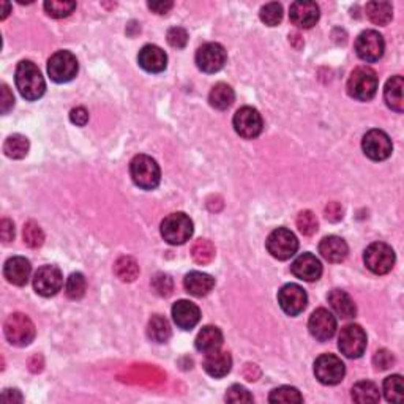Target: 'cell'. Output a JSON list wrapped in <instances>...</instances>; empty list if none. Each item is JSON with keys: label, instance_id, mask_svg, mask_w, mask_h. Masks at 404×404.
<instances>
[{"label": "cell", "instance_id": "f35d334b", "mask_svg": "<svg viewBox=\"0 0 404 404\" xmlns=\"http://www.w3.org/2000/svg\"><path fill=\"white\" fill-rule=\"evenodd\" d=\"M44 10L54 19H62L70 16L76 10V2H62V0H48L44 2Z\"/></svg>", "mask_w": 404, "mask_h": 404}, {"label": "cell", "instance_id": "4316f807", "mask_svg": "<svg viewBox=\"0 0 404 404\" xmlns=\"http://www.w3.org/2000/svg\"><path fill=\"white\" fill-rule=\"evenodd\" d=\"M403 87L404 81L401 76H394L390 78L385 84L384 89V100L387 106L390 107L392 111L395 112H403L404 111V98H403Z\"/></svg>", "mask_w": 404, "mask_h": 404}, {"label": "cell", "instance_id": "b9f144b4", "mask_svg": "<svg viewBox=\"0 0 404 404\" xmlns=\"http://www.w3.org/2000/svg\"><path fill=\"white\" fill-rule=\"evenodd\" d=\"M317 218L316 215L311 212V210H304V212H300L297 216V227L299 231L301 232L304 236H313L317 232Z\"/></svg>", "mask_w": 404, "mask_h": 404}, {"label": "cell", "instance_id": "e575fe53", "mask_svg": "<svg viewBox=\"0 0 404 404\" xmlns=\"http://www.w3.org/2000/svg\"><path fill=\"white\" fill-rule=\"evenodd\" d=\"M191 256L197 264H201V265L210 264L215 258L213 243L210 240H206V238H199V240L193 243Z\"/></svg>", "mask_w": 404, "mask_h": 404}, {"label": "cell", "instance_id": "681fc988", "mask_svg": "<svg viewBox=\"0 0 404 404\" xmlns=\"http://www.w3.org/2000/svg\"><path fill=\"white\" fill-rule=\"evenodd\" d=\"M326 218L332 223H337V221L343 220V207L340 206L338 202H330L326 207Z\"/></svg>", "mask_w": 404, "mask_h": 404}, {"label": "cell", "instance_id": "7dc6e473", "mask_svg": "<svg viewBox=\"0 0 404 404\" xmlns=\"http://www.w3.org/2000/svg\"><path fill=\"white\" fill-rule=\"evenodd\" d=\"M13 106H15V96L10 92L8 85L2 84V95H0V109H2V114H8Z\"/></svg>", "mask_w": 404, "mask_h": 404}, {"label": "cell", "instance_id": "ac0fdd59", "mask_svg": "<svg viewBox=\"0 0 404 404\" xmlns=\"http://www.w3.org/2000/svg\"><path fill=\"white\" fill-rule=\"evenodd\" d=\"M291 272L294 273V276L299 278V280L306 281V283H313V281H317L321 278L322 264L315 254L304 253L294 261L292 265H291Z\"/></svg>", "mask_w": 404, "mask_h": 404}, {"label": "cell", "instance_id": "f907efd6", "mask_svg": "<svg viewBox=\"0 0 404 404\" xmlns=\"http://www.w3.org/2000/svg\"><path fill=\"white\" fill-rule=\"evenodd\" d=\"M0 236L5 243H10L15 238V225L10 220L3 218L0 223Z\"/></svg>", "mask_w": 404, "mask_h": 404}, {"label": "cell", "instance_id": "7c38bea8", "mask_svg": "<svg viewBox=\"0 0 404 404\" xmlns=\"http://www.w3.org/2000/svg\"><path fill=\"white\" fill-rule=\"evenodd\" d=\"M362 149L373 161H384L394 152L390 136L383 130H369L362 139Z\"/></svg>", "mask_w": 404, "mask_h": 404}, {"label": "cell", "instance_id": "7a4b0ae2", "mask_svg": "<svg viewBox=\"0 0 404 404\" xmlns=\"http://www.w3.org/2000/svg\"><path fill=\"white\" fill-rule=\"evenodd\" d=\"M379 79L376 71L369 67H357L354 71L351 73L348 79V89L349 96L358 101H369L374 98L378 92Z\"/></svg>", "mask_w": 404, "mask_h": 404}, {"label": "cell", "instance_id": "484cf974", "mask_svg": "<svg viewBox=\"0 0 404 404\" xmlns=\"http://www.w3.org/2000/svg\"><path fill=\"white\" fill-rule=\"evenodd\" d=\"M327 299L332 310L341 319H351L357 315V306L348 292L341 291V289H333V291H330Z\"/></svg>", "mask_w": 404, "mask_h": 404}, {"label": "cell", "instance_id": "3957f363", "mask_svg": "<svg viewBox=\"0 0 404 404\" xmlns=\"http://www.w3.org/2000/svg\"><path fill=\"white\" fill-rule=\"evenodd\" d=\"M130 175L142 190H155L160 185L161 170L149 155H136L130 163Z\"/></svg>", "mask_w": 404, "mask_h": 404}, {"label": "cell", "instance_id": "f6af8a7d", "mask_svg": "<svg viewBox=\"0 0 404 404\" xmlns=\"http://www.w3.org/2000/svg\"><path fill=\"white\" fill-rule=\"evenodd\" d=\"M168 43L173 48H177V49L185 48L186 43H188V33H186L185 28H182V27L169 28V30H168Z\"/></svg>", "mask_w": 404, "mask_h": 404}, {"label": "cell", "instance_id": "52a82bcc", "mask_svg": "<svg viewBox=\"0 0 404 404\" xmlns=\"http://www.w3.org/2000/svg\"><path fill=\"white\" fill-rule=\"evenodd\" d=\"M267 252L278 261H288L297 253L299 240L292 231L286 227H278L267 237Z\"/></svg>", "mask_w": 404, "mask_h": 404}, {"label": "cell", "instance_id": "4dcf8cb0", "mask_svg": "<svg viewBox=\"0 0 404 404\" xmlns=\"http://www.w3.org/2000/svg\"><path fill=\"white\" fill-rule=\"evenodd\" d=\"M352 400L360 404L378 403L380 400L378 385L371 380H360L352 387Z\"/></svg>", "mask_w": 404, "mask_h": 404}, {"label": "cell", "instance_id": "277c9868", "mask_svg": "<svg viewBox=\"0 0 404 404\" xmlns=\"http://www.w3.org/2000/svg\"><path fill=\"white\" fill-rule=\"evenodd\" d=\"M3 332L10 343L18 346V348H24V346L30 344L37 335L32 319L22 315V313H15V315L7 317V321L3 324Z\"/></svg>", "mask_w": 404, "mask_h": 404}, {"label": "cell", "instance_id": "ab89813d", "mask_svg": "<svg viewBox=\"0 0 404 404\" xmlns=\"http://www.w3.org/2000/svg\"><path fill=\"white\" fill-rule=\"evenodd\" d=\"M259 18L265 26L275 27V26L280 24L281 19H283V7L276 2L267 3V5H264L263 8H261Z\"/></svg>", "mask_w": 404, "mask_h": 404}, {"label": "cell", "instance_id": "d6986e66", "mask_svg": "<svg viewBox=\"0 0 404 404\" xmlns=\"http://www.w3.org/2000/svg\"><path fill=\"white\" fill-rule=\"evenodd\" d=\"M292 24L300 28H311L319 21V7L315 2H294L289 10Z\"/></svg>", "mask_w": 404, "mask_h": 404}, {"label": "cell", "instance_id": "83f0119b", "mask_svg": "<svg viewBox=\"0 0 404 404\" xmlns=\"http://www.w3.org/2000/svg\"><path fill=\"white\" fill-rule=\"evenodd\" d=\"M221 344H223V333L215 326L204 327L196 338V349L202 354L220 349Z\"/></svg>", "mask_w": 404, "mask_h": 404}, {"label": "cell", "instance_id": "ba28073f", "mask_svg": "<svg viewBox=\"0 0 404 404\" xmlns=\"http://www.w3.org/2000/svg\"><path fill=\"white\" fill-rule=\"evenodd\" d=\"M78 59L70 51H59L48 60V75L57 84L70 82L78 75Z\"/></svg>", "mask_w": 404, "mask_h": 404}, {"label": "cell", "instance_id": "30bf717a", "mask_svg": "<svg viewBox=\"0 0 404 404\" xmlns=\"http://www.w3.org/2000/svg\"><path fill=\"white\" fill-rule=\"evenodd\" d=\"M232 125L238 136L243 139H254L263 133L264 122L258 109L252 106H243L234 114Z\"/></svg>", "mask_w": 404, "mask_h": 404}, {"label": "cell", "instance_id": "cb8c5ba5", "mask_svg": "<svg viewBox=\"0 0 404 404\" xmlns=\"http://www.w3.org/2000/svg\"><path fill=\"white\" fill-rule=\"evenodd\" d=\"M319 253L328 263H343L349 253V247L343 238L338 236L324 237L319 243Z\"/></svg>", "mask_w": 404, "mask_h": 404}, {"label": "cell", "instance_id": "8992f818", "mask_svg": "<svg viewBox=\"0 0 404 404\" xmlns=\"http://www.w3.org/2000/svg\"><path fill=\"white\" fill-rule=\"evenodd\" d=\"M363 263L374 275H385L395 265V252L387 243H371L363 253Z\"/></svg>", "mask_w": 404, "mask_h": 404}, {"label": "cell", "instance_id": "2e32d148", "mask_svg": "<svg viewBox=\"0 0 404 404\" xmlns=\"http://www.w3.org/2000/svg\"><path fill=\"white\" fill-rule=\"evenodd\" d=\"M278 304H280L281 310L289 316H297L306 308L308 304V295H306L305 289L300 288L299 284L289 283L284 284L278 292Z\"/></svg>", "mask_w": 404, "mask_h": 404}, {"label": "cell", "instance_id": "44dd1931", "mask_svg": "<svg viewBox=\"0 0 404 404\" xmlns=\"http://www.w3.org/2000/svg\"><path fill=\"white\" fill-rule=\"evenodd\" d=\"M138 62L141 68H144L149 73H161L168 67V55L160 46L155 44H146L139 51Z\"/></svg>", "mask_w": 404, "mask_h": 404}, {"label": "cell", "instance_id": "816d5d0a", "mask_svg": "<svg viewBox=\"0 0 404 404\" xmlns=\"http://www.w3.org/2000/svg\"><path fill=\"white\" fill-rule=\"evenodd\" d=\"M173 7V2H149V8L157 15H166Z\"/></svg>", "mask_w": 404, "mask_h": 404}, {"label": "cell", "instance_id": "6da1fadb", "mask_svg": "<svg viewBox=\"0 0 404 404\" xmlns=\"http://www.w3.org/2000/svg\"><path fill=\"white\" fill-rule=\"evenodd\" d=\"M15 82L22 98L27 101H35L42 98L46 92V82L39 71V68L30 60H22L16 67Z\"/></svg>", "mask_w": 404, "mask_h": 404}, {"label": "cell", "instance_id": "7bdbcfd3", "mask_svg": "<svg viewBox=\"0 0 404 404\" xmlns=\"http://www.w3.org/2000/svg\"><path fill=\"white\" fill-rule=\"evenodd\" d=\"M152 289L155 291L157 295H160V297H169V295L173 294L174 283L166 273H157V275L152 278Z\"/></svg>", "mask_w": 404, "mask_h": 404}, {"label": "cell", "instance_id": "5bb4252c", "mask_svg": "<svg viewBox=\"0 0 404 404\" xmlns=\"http://www.w3.org/2000/svg\"><path fill=\"white\" fill-rule=\"evenodd\" d=\"M64 286V275L59 267L55 265H43L35 272L33 276V288L37 294L43 297H53Z\"/></svg>", "mask_w": 404, "mask_h": 404}, {"label": "cell", "instance_id": "4fadbf2b", "mask_svg": "<svg viewBox=\"0 0 404 404\" xmlns=\"http://www.w3.org/2000/svg\"><path fill=\"white\" fill-rule=\"evenodd\" d=\"M385 51L384 37L376 30H365L355 39V53L367 64L383 59Z\"/></svg>", "mask_w": 404, "mask_h": 404}, {"label": "cell", "instance_id": "7402d4cb", "mask_svg": "<svg viewBox=\"0 0 404 404\" xmlns=\"http://www.w3.org/2000/svg\"><path fill=\"white\" fill-rule=\"evenodd\" d=\"M32 265L28 259L22 258V256H15L10 258L3 265V276L7 281L15 284V286H26L28 278H30Z\"/></svg>", "mask_w": 404, "mask_h": 404}, {"label": "cell", "instance_id": "8fae6325", "mask_svg": "<svg viewBox=\"0 0 404 404\" xmlns=\"http://www.w3.org/2000/svg\"><path fill=\"white\" fill-rule=\"evenodd\" d=\"M346 367L341 358L333 354H324L316 358L315 376L324 385H337L344 379Z\"/></svg>", "mask_w": 404, "mask_h": 404}, {"label": "cell", "instance_id": "f546056e", "mask_svg": "<svg viewBox=\"0 0 404 404\" xmlns=\"http://www.w3.org/2000/svg\"><path fill=\"white\" fill-rule=\"evenodd\" d=\"M365 11L368 19L376 26H387L394 18V8L389 2H369Z\"/></svg>", "mask_w": 404, "mask_h": 404}, {"label": "cell", "instance_id": "bcb514c9", "mask_svg": "<svg viewBox=\"0 0 404 404\" xmlns=\"http://www.w3.org/2000/svg\"><path fill=\"white\" fill-rule=\"evenodd\" d=\"M394 362H395L394 355H392V352L387 349L378 351L373 357V363L378 369H389L392 365H394Z\"/></svg>", "mask_w": 404, "mask_h": 404}, {"label": "cell", "instance_id": "d6a6232c", "mask_svg": "<svg viewBox=\"0 0 404 404\" xmlns=\"http://www.w3.org/2000/svg\"><path fill=\"white\" fill-rule=\"evenodd\" d=\"M147 335H149V338L152 341H155V343H166L170 338V335H173L166 317L160 315L152 316L149 326H147Z\"/></svg>", "mask_w": 404, "mask_h": 404}, {"label": "cell", "instance_id": "9c48e42d", "mask_svg": "<svg viewBox=\"0 0 404 404\" xmlns=\"http://www.w3.org/2000/svg\"><path fill=\"white\" fill-rule=\"evenodd\" d=\"M338 349L348 358H358L367 349V333L357 324H349L341 328L338 337Z\"/></svg>", "mask_w": 404, "mask_h": 404}, {"label": "cell", "instance_id": "1f68e13d", "mask_svg": "<svg viewBox=\"0 0 404 404\" xmlns=\"http://www.w3.org/2000/svg\"><path fill=\"white\" fill-rule=\"evenodd\" d=\"M114 273L123 283H132L139 275V265L132 256H122L114 264Z\"/></svg>", "mask_w": 404, "mask_h": 404}, {"label": "cell", "instance_id": "db71d44e", "mask_svg": "<svg viewBox=\"0 0 404 404\" xmlns=\"http://www.w3.org/2000/svg\"><path fill=\"white\" fill-rule=\"evenodd\" d=\"M2 7H3V11H2V16H0V18L5 19L8 16V13H10V3L8 2H2Z\"/></svg>", "mask_w": 404, "mask_h": 404}, {"label": "cell", "instance_id": "74e56055", "mask_svg": "<svg viewBox=\"0 0 404 404\" xmlns=\"http://www.w3.org/2000/svg\"><path fill=\"white\" fill-rule=\"evenodd\" d=\"M270 403H304V396L300 395V392L291 385H283L278 387V389L272 390V394L269 396Z\"/></svg>", "mask_w": 404, "mask_h": 404}, {"label": "cell", "instance_id": "60d3db41", "mask_svg": "<svg viewBox=\"0 0 404 404\" xmlns=\"http://www.w3.org/2000/svg\"><path fill=\"white\" fill-rule=\"evenodd\" d=\"M24 243L28 248H39L44 243V234L35 221H27L24 225Z\"/></svg>", "mask_w": 404, "mask_h": 404}, {"label": "cell", "instance_id": "f5cc1de1", "mask_svg": "<svg viewBox=\"0 0 404 404\" xmlns=\"http://www.w3.org/2000/svg\"><path fill=\"white\" fill-rule=\"evenodd\" d=\"M2 401H5V403H21L22 401V395L19 394V390L7 389L2 394Z\"/></svg>", "mask_w": 404, "mask_h": 404}, {"label": "cell", "instance_id": "d590c367", "mask_svg": "<svg viewBox=\"0 0 404 404\" xmlns=\"http://www.w3.org/2000/svg\"><path fill=\"white\" fill-rule=\"evenodd\" d=\"M384 395L389 403H401L404 395L403 378L400 374H392L384 380Z\"/></svg>", "mask_w": 404, "mask_h": 404}, {"label": "cell", "instance_id": "603a6c76", "mask_svg": "<svg viewBox=\"0 0 404 404\" xmlns=\"http://www.w3.org/2000/svg\"><path fill=\"white\" fill-rule=\"evenodd\" d=\"M202 367L204 369H206V373L209 374V376H212L215 379L225 378L226 374L231 371L232 357L229 352L220 351V349L207 352L206 358H204Z\"/></svg>", "mask_w": 404, "mask_h": 404}, {"label": "cell", "instance_id": "9a60e30c", "mask_svg": "<svg viewBox=\"0 0 404 404\" xmlns=\"http://www.w3.org/2000/svg\"><path fill=\"white\" fill-rule=\"evenodd\" d=\"M227 60L226 49L220 43H206L197 49L196 65L204 73H216Z\"/></svg>", "mask_w": 404, "mask_h": 404}, {"label": "cell", "instance_id": "836d02e7", "mask_svg": "<svg viewBox=\"0 0 404 404\" xmlns=\"http://www.w3.org/2000/svg\"><path fill=\"white\" fill-rule=\"evenodd\" d=\"M28 139L22 134H13L5 141L3 144V152L8 158H13V160H21L28 153Z\"/></svg>", "mask_w": 404, "mask_h": 404}, {"label": "cell", "instance_id": "e0dca14e", "mask_svg": "<svg viewBox=\"0 0 404 404\" xmlns=\"http://www.w3.org/2000/svg\"><path fill=\"white\" fill-rule=\"evenodd\" d=\"M308 328L313 338L317 341H328L337 332V319L328 310L317 308L310 316Z\"/></svg>", "mask_w": 404, "mask_h": 404}, {"label": "cell", "instance_id": "8d00e7d4", "mask_svg": "<svg viewBox=\"0 0 404 404\" xmlns=\"http://www.w3.org/2000/svg\"><path fill=\"white\" fill-rule=\"evenodd\" d=\"M85 289H87V281L82 273H71L68 276L67 284H65V292L68 295V299L71 300H81L85 295Z\"/></svg>", "mask_w": 404, "mask_h": 404}, {"label": "cell", "instance_id": "f1b7e54d", "mask_svg": "<svg viewBox=\"0 0 404 404\" xmlns=\"http://www.w3.org/2000/svg\"><path fill=\"white\" fill-rule=\"evenodd\" d=\"M234 100H236L234 90H232L231 85H227L225 82L215 84L209 94L210 106L218 111H225L227 107H231L232 103H234Z\"/></svg>", "mask_w": 404, "mask_h": 404}, {"label": "cell", "instance_id": "ee69618b", "mask_svg": "<svg viewBox=\"0 0 404 404\" xmlns=\"http://www.w3.org/2000/svg\"><path fill=\"white\" fill-rule=\"evenodd\" d=\"M227 403H253V396L242 385H232L226 392Z\"/></svg>", "mask_w": 404, "mask_h": 404}, {"label": "cell", "instance_id": "5b68a950", "mask_svg": "<svg viewBox=\"0 0 404 404\" xmlns=\"http://www.w3.org/2000/svg\"><path fill=\"white\" fill-rule=\"evenodd\" d=\"M161 236L170 245H184L193 236V221L182 212L170 213L163 220Z\"/></svg>", "mask_w": 404, "mask_h": 404}, {"label": "cell", "instance_id": "d4e9b609", "mask_svg": "<svg viewBox=\"0 0 404 404\" xmlns=\"http://www.w3.org/2000/svg\"><path fill=\"white\" fill-rule=\"evenodd\" d=\"M185 291L195 297H204L215 286V278L202 272H190L184 280Z\"/></svg>", "mask_w": 404, "mask_h": 404}, {"label": "cell", "instance_id": "c3c4849f", "mask_svg": "<svg viewBox=\"0 0 404 404\" xmlns=\"http://www.w3.org/2000/svg\"><path fill=\"white\" fill-rule=\"evenodd\" d=\"M70 121L78 125V127H85V123L89 122V112L85 107H75V109H71L70 112Z\"/></svg>", "mask_w": 404, "mask_h": 404}, {"label": "cell", "instance_id": "ffe728a7", "mask_svg": "<svg viewBox=\"0 0 404 404\" xmlns=\"http://www.w3.org/2000/svg\"><path fill=\"white\" fill-rule=\"evenodd\" d=\"M173 319L182 330H191L197 326L201 319V310L199 306L188 300H179L173 306Z\"/></svg>", "mask_w": 404, "mask_h": 404}]
</instances>
